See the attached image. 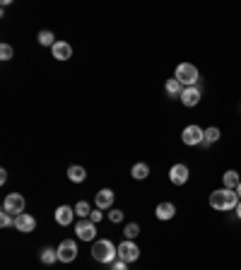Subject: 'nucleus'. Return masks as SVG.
Listing matches in <instances>:
<instances>
[{
  "label": "nucleus",
  "instance_id": "nucleus-32",
  "mask_svg": "<svg viewBox=\"0 0 241 270\" xmlns=\"http://www.w3.org/2000/svg\"><path fill=\"white\" fill-rule=\"evenodd\" d=\"M236 193H239V198H241V184H239V186H236Z\"/></svg>",
  "mask_w": 241,
  "mask_h": 270
},
{
  "label": "nucleus",
  "instance_id": "nucleus-29",
  "mask_svg": "<svg viewBox=\"0 0 241 270\" xmlns=\"http://www.w3.org/2000/svg\"><path fill=\"white\" fill-rule=\"evenodd\" d=\"M101 217H104V215H101V210H99V207H97V210H92V215H89V220H92V222L97 225V222H99V220H101Z\"/></svg>",
  "mask_w": 241,
  "mask_h": 270
},
{
  "label": "nucleus",
  "instance_id": "nucleus-18",
  "mask_svg": "<svg viewBox=\"0 0 241 270\" xmlns=\"http://www.w3.org/2000/svg\"><path fill=\"white\" fill-rule=\"evenodd\" d=\"M222 181H224V188H231V191H236V186L241 184V176L234 169H229V172L222 174Z\"/></svg>",
  "mask_w": 241,
  "mask_h": 270
},
{
  "label": "nucleus",
  "instance_id": "nucleus-10",
  "mask_svg": "<svg viewBox=\"0 0 241 270\" xmlns=\"http://www.w3.org/2000/svg\"><path fill=\"white\" fill-rule=\"evenodd\" d=\"M15 229H17V232H22V234H29V232L36 229V220H34L32 215L22 212V215L15 217Z\"/></svg>",
  "mask_w": 241,
  "mask_h": 270
},
{
  "label": "nucleus",
  "instance_id": "nucleus-5",
  "mask_svg": "<svg viewBox=\"0 0 241 270\" xmlns=\"http://www.w3.org/2000/svg\"><path fill=\"white\" fill-rule=\"evenodd\" d=\"M75 234H77V239H82V241H94V237H97V225H94L89 217L87 220H77Z\"/></svg>",
  "mask_w": 241,
  "mask_h": 270
},
{
  "label": "nucleus",
  "instance_id": "nucleus-17",
  "mask_svg": "<svg viewBox=\"0 0 241 270\" xmlns=\"http://www.w3.org/2000/svg\"><path fill=\"white\" fill-rule=\"evenodd\" d=\"M68 179H70L73 184H82V181L87 179V172H85V167H80V164H73V167L68 169Z\"/></svg>",
  "mask_w": 241,
  "mask_h": 270
},
{
  "label": "nucleus",
  "instance_id": "nucleus-15",
  "mask_svg": "<svg viewBox=\"0 0 241 270\" xmlns=\"http://www.w3.org/2000/svg\"><path fill=\"white\" fill-rule=\"evenodd\" d=\"M164 89H166V94H169V99H181V94H184V89H186V87L181 85L176 77H169V80H166V85H164Z\"/></svg>",
  "mask_w": 241,
  "mask_h": 270
},
{
  "label": "nucleus",
  "instance_id": "nucleus-7",
  "mask_svg": "<svg viewBox=\"0 0 241 270\" xmlns=\"http://www.w3.org/2000/svg\"><path fill=\"white\" fill-rule=\"evenodd\" d=\"M58 260L61 263H73L77 258V244L73 239H66V241H61V246H58Z\"/></svg>",
  "mask_w": 241,
  "mask_h": 270
},
{
  "label": "nucleus",
  "instance_id": "nucleus-14",
  "mask_svg": "<svg viewBox=\"0 0 241 270\" xmlns=\"http://www.w3.org/2000/svg\"><path fill=\"white\" fill-rule=\"evenodd\" d=\"M51 53H53L55 61H68V58H73V46L68 41H55Z\"/></svg>",
  "mask_w": 241,
  "mask_h": 270
},
{
  "label": "nucleus",
  "instance_id": "nucleus-24",
  "mask_svg": "<svg viewBox=\"0 0 241 270\" xmlns=\"http://www.w3.org/2000/svg\"><path fill=\"white\" fill-rule=\"evenodd\" d=\"M123 234H126V239H131L133 241V239L140 234V227H138L135 222H131V225H126V227H123Z\"/></svg>",
  "mask_w": 241,
  "mask_h": 270
},
{
  "label": "nucleus",
  "instance_id": "nucleus-11",
  "mask_svg": "<svg viewBox=\"0 0 241 270\" xmlns=\"http://www.w3.org/2000/svg\"><path fill=\"white\" fill-rule=\"evenodd\" d=\"M113 191L111 188H101L97 195H94V205L99 207V210H111V205H113Z\"/></svg>",
  "mask_w": 241,
  "mask_h": 270
},
{
  "label": "nucleus",
  "instance_id": "nucleus-31",
  "mask_svg": "<svg viewBox=\"0 0 241 270\" xmlns=\"http://www.w3.org/2000/svg\"><path fill=\"white\" fill-rule=\"evenodd\" d=\"M236 215H239V220H241V200H239V205H236Z\"/></svg>",
  "mask_w": 241,
  "mask_h": 270
},
{
  "label": "nucleus",
  "instance_id": "nucleus-23",
  "mask_svg": "<svg viewBox=\"0 0 241 270\" xmlns=\"http://www.w3.org/2000/svg\"><path fill=\"white\" fill-rule=\"evenodd\" d=\"M53 32H48V29H44V32H39V43H41V46H51V48H53Z\"/></svg>",
  "mask_w": 241,
  "mask_h": 270
},
{
  "label": "nucleus",
  "instance_id": "nucleus-25",
  "mask_svg": "<svg viewBox=\"0 0 241 270\" xmlns=\"http://www.w3.org/2000/svg\"><path fill=\"white\" fill-rule=\"evenodd\" d=\"M0 227H15V217L10 212H5L3 210V215H0Z\"/></svg>",
  "mask_w": 241,
  "mask_h": 270
},
{
  "label": "nucleus",
  "instance_id": "nucleus-8",
  "mask_svg": "<svg viewBox=\"0 0 241 270\" xmlns=\"http://www.w3.org/2000/svg\"><path fill=\"white\" fill-rule=\"evenodd\" d=\"M203 135H205V130L193 123V126H186V128H184L181 140L186 142V145H203Z\"/></svg>",
  "mask_w": 241,
  "mask_h": 270
},
{
  "label": "nucleus",
  "instance_id": "nucleus-28",
  "mask_svg": "<svg viewBox=\"0 0 241 270\" xmlns=\"http://www.w3.org/2000/svg\"><path fill=\"white\" fill-rule=\"evenodd\" d=\"M111 270H128V263H123V260H116V263H111Z\"/></svg>",
  "mask_w": 241,
  "mask_h": 270
},
{
  "label": "nucleus",
  "instance_id": "nucleus-1",
  "mask_svg": "<svg viewBox=\"0 0 241 270\" xmlns=\"http://www.w3.org/2000/svg\"><path fill=\"white\" fill-rule=\"evenodd\" d=\"M239 200H241L239 193H236V191H231V188H219V191H212V193H210V207L222 210V212H227V210H236Z\"/></svg>",
  "mask_w": 241,
  "mask_h": 270
},
{
  "label": "nucleus",
  "instance_id": "nucleus-9",
  "mask_svg": "<svg viewBox=\"0 0 241 270\" xmlns=\"http://www.w3.org/2000/svg\"><path fill=\"white\" fill-rule=\"evenodd\" d=\"M188 176H191V172H188L186 164H174V167H171V172H169V179H171V184L174 186L188 184Z\"/></svg>",
  "mask_w": 241,
  "mask_h": 270
},
{
  "label": "nucleus",
  "instance_id": "nucleus-6",
  "mask_svg": "<svg viewBox=\"0 0 241 270\" xmlns=\"http://www.w3.org/2000/svg\"><path fill=\"white\" fill-rule=\"evenodd\" d=\"M140 258V249L135 246V241H131V239H126L123 244L118 246V260H123V263H135V260Z\"/></svg>",
  "mask_w": 241,
  "mask_h": 270
},
{
  "label": "nucleus",
  "instance_id": "nucleus-2",
  "mask_svg": "<svg viewBox=\"0 0 241 270\" xmlns=\"http://www.w3.org/2000/svg\"><path fill=\"white\" fill-rule=\"evenodd\" d=\"M92 256L99 263H116L118 258V246H113L111 239H99L92 244Z\"/></svg>",
  "mask_w": 241,
  "mask_h": 270
},
{
  "label": "nucleus",
  "instance_id": "nucleus-4",
  "mask_svg": "<svg viewBox=\"0 0 241 270\" xmlns=\"http://www.w3.org/2000/svg\"><path fill=\"white\" fill-rule=\"evenodd\" d=\"M24 205H27V200H24L22 193H8L5 195V203H3V210L17 217L24 212Z\"/></svg>",
  "mask_w": 241,
  "mask_h": 270
},
{
  "label": "nucleus",
  "instance_id": "nucleus-21",
  "mask_svg": "<svg viewBox=\"0 0 241 270\" xmlns=\"http://www.w3.org/2000/svg\"><path fill=\"white\" fill-rule=\"evenodd\" d=\"M75 215L80 217V220H87L89 215H92V207H89V203L87 200H80L75 205Z\"/></svg>",
  "mask_w": 241,
  "mask_h": 270
},
{
  "label": "nucleus",
  "instance_id": "nucleus-12",
  "mask_svg": "<svg viewBox=\"0 0 241 270\" xmlns=\"http://www.w3.org/2000/svg\"><path fill=\"white\" fill-rule=\"evenodd\" d=\"M200 97H203L200 87H186L184 94H181V101H184V106H198V104H200Z\"/></svg>",
  "mask_w": 241,
  "mask_h": 270
},
{
  "label": "nucleus",
  "instance_id": "nucleus-16",
  "mask_svg": "<svg viewBox=\"0 0 241 270\" xmlns=\"http://www.w3.org/2000/svg\"><path fill=\"white\" fill-rule=\"evenodd\" d=\"M154 215H157V220H171L176 215V205L174 203H159L157 210H154Z\"/></svg>",
  "mask_w": 241,
  "mask_h": 270
},
{
  "label": "nucleus",
  "instance_id": "nucleus-26",
  "mask_svg": "<svg viewBox=\"0 0 241 270\" xmlns=\"http://www.w3.org/2000/svg\"><path fill=\"white\" fill-rule=\"evenodd\" d=\"M12 58V46L10 43H3L0 46V61H10Z\"/></svg>",
  "mask_w": 241,
  "mask_h": 270
},
{
  "label": "nucleus",
  "instance_id": "nucleus-19",
  "mask_svg": "<svg viewBox=\"0 0 241 270\" xmlns=\"http://www.w3.org/2000/svg\"><path fill=\"white\" fill-rule=\"evenodd\" d=\"M150 176V167L145 162H138L135 167H133V179H138V181H143V179H147Z\"/></svg>",
  "mask_w": 241,
  "mask_h": 270
},
{
  "label": "nucleus",
  "instance_id": "nucleus-20",
  "mask_svg": "<svg viewBox=\"0 0 241 270\" xmlns=\"http://www.w3.org/2000/svg\"><path fill=\"white\" fill-rule=\"evenodd\" d=\"M219 140V128L217 126H210L208 130H205V135H203V145H212V142Z\"/></svg>",
  "mask_w": 241,
  "mask_h": 270
},
{
  "label": "nucleus",
  "instance_id": "nucleus-30",
  "mask_svg": "<svg viewBox=\"0 0 241 270\" xmlns=\"http://www.w3.org/2000/svg\"><path fill=\"white\" fill-rule=\"evenodd\" d=\"M8 181V172L5 169H0V184H5Z\"/></svg>",
  "mask_w": 241,
  "mask_h": 270
},
{
  "label": "nucleus",
  "instance_id": "nucleus-13",
  "mask_svg": "<svg viewBox=\"0 0 241 270\" xmlns=\"http://www.w3.org/2000/svg\"><path fill=\"white\" fill-rule=\"evenodd\" d=\"M73 217H75V207L61 205L58 210H55V222H58L61 227H68V225H73Z\"/></svg>",
  "mask_w": 241,
  "mask_h": 270
},
{
  "label": "nucleus",
  "instance_id": "nucleus-3",
  "mask_svg": "<svg viewBox=\"0 0 241 270\" xmlns=\"http://www.w3.org/2000/svg\"><path fill=\"white\" fill-rule=\"evenodd\" d=\"M176 80L184 87H198V68L193 63H181L176 68Z\"/></svg>",
  "mask_w": 241,
  "mask_h": 270
},
{
  "label": "nucleus",
  "instance_id": "nucleus-22",
  "mask_svg": "<svg viewBox=\"0 0 241 270\" xmlns=\"http://www.w3.org/2000/svg\"><path fill=\"white\" fill-rule=\"evenodd\" d=\"M55 260H58V251H53V249H41V263H44V265H53Z\"/></svg>",
  "mask_w": 241,
  "mask_h": 270
},
{
  "label": "nucleus",
  "instance_id": "nucleus-27",
  "mask_svg": "<svg viewBox=\"0 0 241 270\" xmlns=\"http://www.w3.org/2000/svg\"><path fill=\"white\" fill-rule=\"evenodd\" d=\"M109 217H111V222H123V212H120V210H113V207H111Z\"/></svg>",
  "mask_w": 241,
  "mask_h": 270
}]
</instances>
